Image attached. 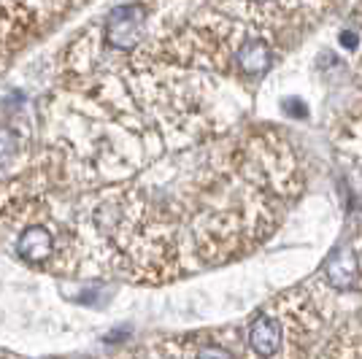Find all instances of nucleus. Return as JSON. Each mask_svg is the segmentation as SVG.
I'll list each match as a JSON object with an SVG mask.
<instances>
[{
    "instance_id": "f257e3e1",
    "label": "nucleus",
    "mask_w": 362,
    "mask_h": 359,
    "mask_svg": "<svg viewBox=\"0 0 362 359\" xmlns=\"http://www.w3.org/2000/svg\"><path fill=\"white\" fill-rule=\"evenodd\" d=\"M303 189L298 154L271 127H230L81 195L52 192L49 270L165 284L255 252Z\"/></svg>"
},
{
    "instance_id": "f03ea898",
    "label": "nucleus",
    "mask_w": 362,
    "mask_h": 359,
    "mask_svg": "<svg viewBox=\"0 0 362 359\" xmlns=\"http://www.w3.org/2000/svg\"><path fill=\"white\" fill-rule=\"evenodd\" d=\"M146 35L133 57L252 87L338 0H141Z\"/></svg>"
},
{
    "instance_id": "7ed1b4c3",
    "label": "nucleus",
    "mask_w": 362,
    "mask_h": 359,
    "mask_svg": "<svg viewBox=\"0 0 362 359\" xmlns=\"http://www.w3.org/2000/svg\"><path fill=\"white\" fill-rule=\"evenodd\" d=\"M49 176L38 143L14 124L0 122V238L35 219L49 197Z\"/></svg>"
},
{
    "instance_id": "20e7f679",
    "label": "nucleus",
    "mask_w": 362,
    "mask_h": 359,
    "mask_svg": "<svg viewBox=\"0 0 362 359\" xmlns=\"http://www.w3.org/2000/svg\"><path fill=\"white\" fill-rule=\"evenodd\" d=\"M289 302L292 298L276 300L246 327V348L255 359H279L289 351L295 335L292 329L298 327V316L303 314L300 308H292Z\"/></svg>"
},
{
    "instance_id": "39448f33",
    "label": "nucleus",
    "mask_w": 362,
    "mask_h": 359,
    "mask_svg": "<svg viewBox=\"0 0 362 359\" xmlns=\"http://www.w3.org/2000/svg\"><path fill=\"white\" fill-rule=\"evenodd\" d=\"M16 254L28 268L49 270L52 259L57 254V233H54L52 222L44 216V211L35 219L25 222V227H19V233H16Z\"/></svg>"
},
{
    "instance_id": "423d86ee",
    "label": "nucleus",
    "mask_w": 362,
    "mask_h": 359,
    "mask_svg": "<svg viewBox=\"0 0 362 359\" xmlns=\"http://www.w3.org/2000/svg\"><path fill=\"white\" fill-rule=\"evenodd\" d=\"M357 276H360V257L351 246H341L325 265V278L338 292H349L357 284Z\"/></svg>"
}]
</instances>
